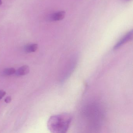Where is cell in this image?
I'll return each mask as SVG.
<instances>
[{
  "mask_svg": "<svg viewBox=\"0 0 133 133\" xmlns=\"http://www.w3.org/2000/svg\"><path fill=\"white\" fill-rule=\"evenodd\" d=\"M2 4V0H0V6Z\"/></svg>",
  "mask_w": 133,
  "mask_h": 133,
  "instance_id": "9c48e42d",
  "label": "cell"
},
{
  "mask_svg": "<svg viewBox=\"0 0 133 133\" xmlns=\"http://www.w3.org/2000/svg\"><path fill=\"white\" fill-rule=\"evenodd\" d=\"M72 117L68 113L61 114L52 116L47 123V127L50 132L65 133L70 128Z\"/></svg>",
  "mask_w": 133,
  "mask_h": 133,
  "instance_id": "6da1fadb",
  "label": "cell"
},
{
  "mask_svg": "<svg viewBox=\"0 0 133 133\" xmlns=\"http://www.w3.org/2000/svg\"><path fill=\"white\" fill-rule=\"evenodd\" d=\"M38 47L37 44H33L29 45L25 47V51L28 53L34 52L37 50Z\"/></svg>",
  "mask_w": 133,
  "mask_h": 133,
  "instance_id": "5b68a950",
  "label": "cell"
},
{
  "mask_svg": "<svg viewBox=\"0 0 133 133\" xmlns=\"http://www.w3.org/2000/svg\"><path fill=\"white\" fill-rule=\"evenodd\" d=\"M15 72H16L15 69L13 68H7L4 70L3 71V74L4 75L10 76L15 74Z\"/></svg>",
  "mask_w": 133,
  "mask_h": 133,
  "instance_id": "8992f818",
  "label": "cell"
},
{
  "mask_svg": "<svg viewBox=\"0 0 133 133\" xmlns=\"http://www.w3.org/2000/svg\"><path fill=\"white\" fill-rule=\"evenodd\" d=\"M30 71L29 67L27 65H24L16 71L15 74L17 76H23L28 74Z\"/></svg>",
  "mask_w": 133,
  "mask_h": 133,
  "instance_id": "277c9868",
  "label": "cell"
},
{
  "mask_svg": "<svg viewBox=\"0 0 133 133\" xmlns=\"http://www.w3.org/2000/svg\"><path fill=\"white\" fill-rule=\"evenodd\" d=\"M65 11H60L54 13L50 17V20L53 21H58L63 20L65 16Z\"/></svg>",
  "mask_w": 133,
  "mask_h": 133,
  "instance_id": "3957f363",
  "label": "cell"
},
{
  "mask_svg": "<svg viewBox=\"0 0 133 133\" xmlns=\"http://www.w3.org/2000/svg\"><path fill=\"white\" fill-rule=\"evenodd\" d=\"M6 92L3 90H0V100L3 98V97L6 95Z\"/></svg>",
  "mask_w": 133,
  "mask_h": 133,
  "instance_id": "52a82bcc",
  "label": "cell"
},
{
  "mask_svg": "<svg viewBox=\"0 0 133 133\" xmlns=\"http://www.w3.org/2000/svg\"><path fill=\"white\" fill-rule=\"evenodd\" d=\"M133 38V31L131 30L128 33L125 35L114 46L113 49L114 50L117 49L121 47L123 45L127 43L130 42L132 39Z\"/></svg>",
  "mask_w": 133,
  "mask_h": 133,
  "instance_id": "7a4b0ae2",
  "label": "cell"
},
{
  "mask_svg": "<svg viewBox=\"0 0 133 133\" xmlns=\"http://www.w3.org/2000/svg\"><path fill=\"white\" fill-rule=\"evenodd\" d=\"M4 101L6 103H10L11 101V97L10 96H8L5 99Z\"/></svg>",
  "mask_w": 133,
  "mask_h": 133,
  "instance_id": "ba28073f",
  "label": "cell"
}]
</instances>
